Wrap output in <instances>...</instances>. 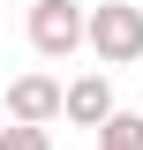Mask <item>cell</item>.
I'll return each instance as SVG.
<instances>
[{
    "label": "cell",
    "instance_id": "1",
    "mask_svg": "<svg viewBox=\"0 0 143 150\" xmlns=\"http://www.w3.org/2000/svg\"><path fill=\"white\" fill-rule=\"evenodd\" d=\"M90 53L106 60V68H136L143 60V8L98 0V8H90Z\"/></svg>",
    "mask_w": 143,
    "mask_h": 150
},
{
    "label": "cell",
    "instance_id": "8",
    "mask_svg": "<svg viewBox=\"0 0 143 150\" xmlns=\"http://www.w3.org/2000/svg\"><path fill=\"white\" fill-rule=\"evenodd\" d=\"M30 8H38V0H30Z\"/></svg>",
    "mask_w": 143,
    "mask_h": 150
},
{
    "label": "cell",
    "instance_id": "5",
    "mask_svg": "<svg viewBox=\"0 0 143 150\" xmlns=\"http://www.w3.org/2000/svg\"><path fill=\"white\" fill-rule=\"evenodd\" d=\"M98 150H143V112H113L98 128Z\"/></svg>",
    "mask_w": 143,
    "mask_h": 150
},
{
    "label": "cell",
    "instance_id": "3",
    "mask_svg": "<svg viewBox=\"0 0 143 150\" xmlns=\"http://www.w3.org/2000/svg\"><path fill=\"white\" fill-rule=\"evenodd\" d=\"M60 112H68V83H53V75H15L8 83V120L15 128H53Z\"/></svg>",
    "mask_w": 143,
    "mask_h": 150
},
{
    "label": "cell",
    "instance_id": "2",
    "mask_svg": "<svg viewBox=\"0 0 143 150\" xmlns=\"http://www.w3.org/2000/svg\"><path fill=\"white\" fill-rule=\"evenodd\" d=\"M30 45L45 60H68L75 45H90V15L75 8V0H38L30 8Z\"/></svg>",
    "mask_w": 143,
    "mask_h": 150
},
{
    "label": "cell",
    "instance_id": "4",
    "mask_svg": "<svg viewBox=\"0 0 143 150\" xmlns=\"http://www.w3.org/2000/svg\"><path fill=\"white\" fill-rule=\"evenodd\" d=\"M113 112H121V105H113V83H106V75H75V83H68V112H60V120H75V128H106Z\"/></svg>",
    "mask_w": 143,
    "mask_h": 150
},
{
    "label": "cell",
    "instance_id": "7",
    "mask_svg": "<svg viewBox=\"0 0 143 150\" xmlns=\"http://www.w3.org/2000/svg\"><path fill=\"white\" fill-rule=\"evenodd\" d=\"M0 128H8V90H0Z\"/></svg>",
    "mask_w": 143,
    "mask_h": 150
},
{
    "label": "cell",
    "instance_id": "6",
    "mask_svg": "<svg viewBox=\"0 0 143 150\" xmlns=\"http://www.w3.org/2000/svg\"><path fill=\"white\" fill-rule=\"evenodd\" d=\"M0 150H53V135H45V128H15V120H8V128H0Z\"/></svg>",
    "mask_w": 143,
    "mask_h": 150
}]
</instances>
